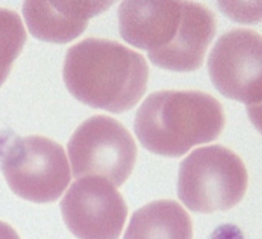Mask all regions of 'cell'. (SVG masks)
Segmentation results:
<instances>
[{
	"instance_id": "1",
	"label": "cell",
	"mask_w": 262,
	"mask_h": 239,
	"mask_svg": "<svg viewBox=\"0 0 262 239\" xmlns=\"http://www.w3.org/2000/svg\"><path fill=\"white\" fill-rule=\"evenodd\" d=\"M122 37L146 50L155 66L174 72L200 68L215 35L214 14L193 2H123Z\"/></svg>"
},
{
	"instance_id": "2",
	"label": "cell",
	"mask_w": 262,
	"mask_h": 239,
	"mask_svg": "<svg viewBox=\"0 0 262 239\" xmlns=\"http://www.w3.org/2000/svg\"><path fill=\"white\" fill-rule=\"evenodd\" d=\"M63 78L69 92L83 104L123 113L145 94L148 67L141 54L122 44L87 38L67 51Z\"/></svg>"
},
{
	"instance_id": "3",
	"label": "cell",
	"mask_w": 262,
	"mask_h": 239,
	"mask_svg": "<svg viewBox=\"0 0 262 239\" xmlns=\"http://www.w3.org/2000/svg\"><path fill=\"white\" fill-rule=\"evenodd\" d=\"M225 118L222 105L199 91H161L142 102L135 132L145 148L158 155L178 158L193 146L219 137Z\"/></svg>"
},
{
	"instance_id": "4",
	"label": "cell",
	"mask_w": 262,
	"mask_h": 239,
	"mask_svg": "<svg viewBox=\"0 0 262 239\" xmlns=\"http://www.w3.org/2000/svg\"><path fill=\"white\" fill-rule=\"evenodd\" d=\"M247 183V169L239 156L223 146H207L181 164L178 196L194 212L224 211L239 204Z\"/></svg>"
},
{
	"instance_id": "5",
	"label": "cell",
	"mask_w": 262,
	"mask_h": 239,
	"mask_svg": "<svg viewBox=\"0 0 262 239\" xmlns=\"http://www.w3.org/2000/svg\"><path fill=\"white\" fill-rule=\"evenodd\" d=\"M68 154L74 178L99 177L119 187L132 173L137 147L119 122L96 115L77 128L68 143Z\"/></svg>"
},
{
	"instance_id": "6",
	"label": "cell",
	"mask_w": 262,
	"mask_h": 239,
	"mask_svg": "<svg viewBox=\"0 0 262 239\" xmlns=\"http://www.w3.org/2000/svg\"><path fill=\"white\" fill-rule=\"evenodd\" d=\"M2 168L10 189L20 199L37 204L58 200L71 182L63 147L40 136L13 141Z\"/></svg>"
},
{
	"instance_id": "7",
	"label": "cell",
	"mask_w": 262,
	"mask_h": 239,
	"mask_svg": "<svg viewBox=\"0 0 262 239\" xmlns=\"http://www.w3.org/2000/svg\"><path fill=\"white\" fill-rule=\"evenodd\" d=\"M209 73L224 96L248 106L262 104V36L251 30L223 35L210 53Z\"/></svg>"
},
{
	"instance_id": "8",
	"label": "cell",
	"mask_w": 262,
	"mask_h": 239,
	"mask_svg": "<svg viewBox=\"0 0 262 239\" xmlns=\"http://www.w3.org/2000/svg\"><path fill=\"white\" fill-rule=\"evenodd\" d=\"M64 223L78 239H118L128 209L124 200L106 179H77L60 204Z\"/></svg>"
},
{
	"instance_id": "9",
	"label": "cell",
	"mask_w": 262,
	"mask_h": 239,
	"mask_svg": "<svg viewBox=\"0 0 262 239\" xmlns=\"http://www.w3.org/2000/svg\"><path fill=\"white\" fill-rule=\"evenodd\" d=\"M112 2H42L23 4L26 23L36 38L48 42H69L81 35L90 18L112 5Z\"/></svg>"
},
{
	"instance_id": "10",
	"label": "cell",
	"mask_w": 262,
	"mask_h": 239,
	"mask_svg": "<svg viewBox=\"0 0 262 239\" xmlns=\"http://www.w3.org/2000/svg\"><path fill=\"white\" fill-rule=\"evenodd\" d=\"M192 222L174 201H155L137 210L123 239H192Z\"/></svg>"
},
{
	"instance_id": "11",
	"label": "cell",
	"mask_w": 262,
	"mask_h": 239,
	"mask_svg": "<svg viewBox=\"0 0 262 239\" xmlns=\"http://www.w3.org/2000/svg\"><path fill=\"white\" fill-rule=\"evenodd\" d=\"M26 42V30L15 12L0 9V86L9 76L10 68Z\"/></svg>"
},
{
	"instance_id": "12",
	"label": "cell",
	"mask_w": 262,
	"mask_h": 239,
	"mask_svg": "<svg viewBox=\"0 0 262 239\" xmlns=\"http://www.w3.org/2000/svg\"><path fill=\"white\" fill-rule=\"evenodd\" d=\"M247 113L252 124L255 125L256 129L262 135V104L248 106Z\"/></svg>"
},
{
	"instance_id": "13",
	"label": "cell",
	"mask_w": 262,
	"mask_h": 239,
	"mask_svg": "<svg viewBox=\"0 0 262 239\" xmlns=\"http://www.w3.org/2000/svg\"><path fill=\"white\" fill-rule=\"evenodd\" d=\"M0 239H19V237L10 225L0 222Z\"/></svg>"
}]
</instances>
